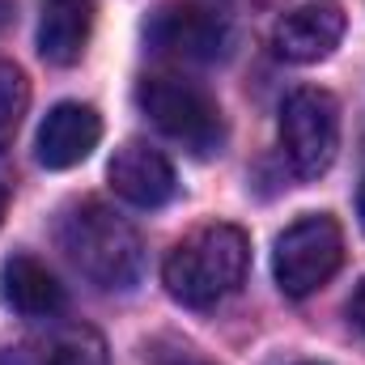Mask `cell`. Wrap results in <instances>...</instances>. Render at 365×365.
<instances>
[{"label":"cell","mask_w":365,"mask_h":365,"mask_svg":"<svg viewBox=\"0 0 365 365\" xmlns=\"http://www.w3.org/2000/svg\"><path fill=\"white\" fill-rule=\"evenodd\" d=\"M60 251L90 284L106 293H128L145 276V242L140 234L106 204L86 200L73 204L60 221Z\"/></svg>","instance_id":"obj_1"},{"label":"cell","mask_w":365,"mask_h":365,"mask_svg":"<svg viewBox=\"0 0 365 365\" xmlns=\"http://www.w3.org/2000/svg\"><path fill=\"white\" fill-rule=\"evenodd\" d=\"M247 264H251V242L238 225H204L166 255L162 280L175 302L191 310H212L242 289Z\"/></svg>","instance_id":"obj_2"},{"label":"cell","mask_w":365,"mask_h":365,"mask_svg":"<svg viewBox=\"0 0 365 365\" xmlns=\"http://www.w3.org/2000/svg\"><path fill=\"white\" fill-rule=\"evenodd\" d=\"M136 106L149 115V123L170 136L175 145H182L195 158H212L225 145V115L217 106V98L182 77H145L136 86Z\"/></svg>","instance_id":"obj_3"},{"label":"cell","mask_w":365,"mask_h":365,"mask_svg":"<svg viewBox=\"0 0 365 365\" xmlns=\"http://www.w3.org/2000/svg\"><path fill=\"white\" fill-rule=\"evenodd\" d=\"M344 264V234L327 212H310L293 221L276 238L272 272L284 297H310L319 293Z\"/></svg>","instance_id":"obj_4"},{"label":"cell","mask_w":365,"mask_h":365,"mask_svg":"<svg viewBox=\"0 0 365 365\" xmlns=\"http://www.w3.org/2000/svg\"><path fill=\"white\" fill-rule=\"evenodd\" d=\"M280 149L297 179H319L331 170L340 149V106L327 90L302 86L280 106Z\"/></svg>","instance_id":"obj_5"},{"label":"cell","mask_w":365,"mask_h":365,"mask_svg":"<svg viewBox=\"0 0 365 365\" xmlns=\"http://www.w3.org/2000/svg\"><path fill=\"white\" fill-rule=\"evenodd\" d=\"M149 47L158 56H170L182 64H217L234 47V26L221 9L200 0H175L162 4L149 21Z\"/></svg>","instance_id":"obj_6"},{"label":"cell","mask_w":365,"mask_h":365,"mask_svg":"<svg viewBox=\"0 0 365 365\" xmlns=\"http://www.w3.org/2000/svg\"><path fill=\"white\" fill-rule=\"evenodd\" d=\"M344 38V13L331 0H306L293 4L276 17L272 26V47L280 60L289 64H319L336 51Z\"/></svg>","instance_id":"obj_7"},{"label":"cell","mask_w":365,"mask_h":365,"mask_svg":"<svg viewBox=\"0 0 365 365\" xmlns=\"http://www.w3.org/2000/svg\"><path fill=\"white\" fill-rule=\"evenodd\" d=\"M110 187L119 200H128L132 208H162L175 195V166L162 149L145 145V140H128L123 149H115L110 158Z\"/></svg>","instance_id":"obj_8"},{"label":"cell","mask_w":365,"mask_h":365,"mask_svg":"<svg viewBox=\"0 0 365 365\" xmlns=\"http://www.w3.org/2000/svg\"><path fill=\"white\" fill-rule=\"evenodd\" d=\"M98 140H102L98 110L86 106V102H60V106L47 110L34 149H38V162L47 170H68V166H81L90 158L98 149Z\"/></svg>","instance_id":"obj_9"},{"label":"cell","mask_w":365,"mask_h":365,"mask_svg":"<svg viewBox=\"0 0 365 365\" xmlns=\"http://www.w3.org/2000/svg\"><path fill=\"white\" fill-rule=\"evenodd\" d=\"M98 0H38V56L68 68L86 56Z\"/></svg>","instance_id":"obj_10"},{"label":"cell","mask_w":365,"mask_h":365,"mask_svg":"<svg viewBox=\"0 0 365 365\" xmlns=\"http://www.w3.org/2000/svg\"><path fill=\"white\" fill-rule=\"evenodd\" d=\"M0 297H4L9 310H17L26 319H51V314L64 310V284L34 255L4 259V268H0Z\"/></svg>","instance_id":"obj_11"},{"label":"cell","mask_w":365,"mask_h":365,"mask_svg":"<svg viewBox=\"0 0 365 365\" xmlns=\"http://www.w3.org/2000/svg\"><path fill=\"white\" fill-rule=\"evenodd\" d=\"M38 365H110V357H106V340L93 327L73 323V327H60L43 344Z\"/></svg>","instance_id":"obj_12"},{"label":"cell","mask_w":365,"mask_h":365,"mask_svg":"<svg viewBox=\"0 0 365 365\" xmlns=\"http://www.w3.org/2000/svg\"><path fill=\"white\" fill-rule=\"evenodd\" d=\"M26 106H30V81H26V73L17 64L0 60V153L13 145Z\"/></svg>","instance_id":"obj_13"},{"label":"cell","mask_w":365,"mask_h":365,"mask_svg":"<svg viewBox=\"0 0 365 365\" xmlns=\"http://www.w3.org/2000/svg\"><path fill=\"white\" fill-rule=\"evenodd\" d=\"M353 323L365 331V280H361V289H357V297H353Z\"/></svg>","instance_id":"obj_14"},{"label":"cell","mask_w":365,"mask_h":365,"mask_svg":"<svg viewBox=\"0 0 365 365\" xmlns=\"http://www.w3.org/2000/svg\"><path fill=\"white\" fill-rule=\"evenodd\" d=\"M357 212H361V225H365V182H361V195H357Z\"/></svg>","instance_id":"obj_15"},{"label":"cell","mask_w":365,"mask_h":365,"mask_svg":"<svg viewBox=\"0 0 365 365\" xmlns=\"http://www.w3.org/2000/svg\"><path fill=\"white\" fill-rule=\"evenodd\" d=\"M4 208H9V191L0 187V217H4Z\"/></svg>","instance_id":"obj_16"},{"label":"cell","mask_w":365,"mask_h":365,"mask_svg":"<svg viewBox=\"0 0 365 365\" xmlns=\"http://www.w3.org/2000/svg\"><path fill=\"white\" fill-rule=\"evenodd\" d=\"M170 365H204V361H170Z\"/></svg>","instance_id":"obj_17"},{"label":"cell","mask_w":365,"mask_h":365,"mask_svg":"<svg viewBox=\"0 0 365 365\" xmlns=\"http://www.w3.org/2000/svg\"><path fill=\"white\" fill-rule=\"evenodd\" d=\"M306 365H314V361H306Z\"/></svg>","instance_id":"obj_18"}]
</instances>
